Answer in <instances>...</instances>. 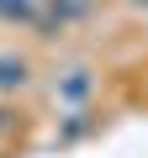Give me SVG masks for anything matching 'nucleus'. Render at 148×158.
Wrapping results in <instances>:
<instances>
[{
	"mask_svg": "<svg viewBox=\"0 0 148 158\" xmlns=\"http://www.w3.org/2000/svg\"><path fill=\"white\" fill-rule=\"evenodd\" d=\"M21 79H27V63H21V58H0V90L21 85Z\"/></svg>",
	"mask_w": 148,
	"mask_h": 158,
	"instance_id": "obj_1",
	"label": "nucleus"
},
{
	"mask_svg": "<svg viewBox=\"0 0 148 158\" xmlns=\"http://www.w3.org/2000/svg\"><path fill=\"white\" fill-rule=\"evenodd\" d=\"M0 11H6V16H32L27 0H0Z\"/></svg>",
	"mask_w": 148,
	"mask_h": 158,
	"instance_id": "obj_2",
	"label": "nucleus"
}]
</instances>
